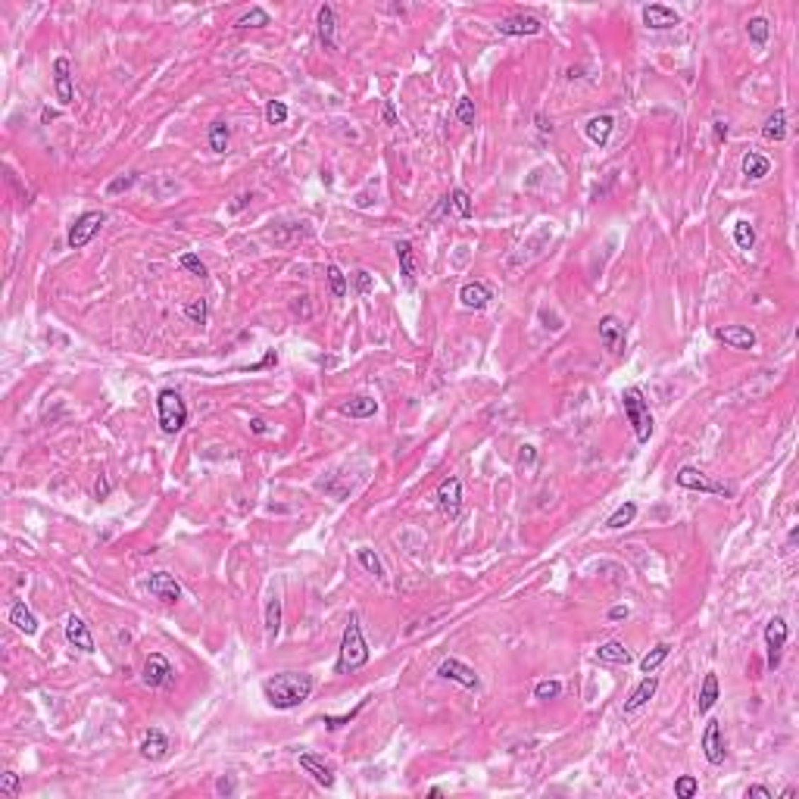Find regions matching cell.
Masks as SVG:
<instances>
[{"label":"cell","mask_w":799,"mask_h":799,"mask_svg":"<svg viewBox=\"0 0 799 799\" xmlns=\"http://www.w3.org/2000/svg\"><path fill=\"white\" fill-rule=\"evenodd\" d=\"M372 272H366V269H359L356 272V291L359 293H372Z\"/></svg>","instance_id":"11a10c76"},{"label":"cell","mask_w":799,"mask_h":799,"mask_svg":"<svg viewBox=\"0 0 799 799\" xmlns=\"http://www.w3.org/2000/svg\"><path fill=\"white\" fill-rule=\"evenodd\" d=\"M746 32H750V41L756 44V47H765L768 44V32H771V25H768L765 16H752L750 22H746Z\"/></svg>","instance_id":"d590c367"},{"label":"cell","mask_w":799,"mask_h":799,"mask_svg":"<svg viewBox=\"0 0 799 799\" xmlns=\"http://www.w3.org/2000/svg\"><path fill=\"white\" fill-rule=\"evenodd\" d=\"M206 138H209V150H213V153H225V150H228V141H231V128L225 122H213Z\"/></svg>","instance_id":"e575fe53"},{"label":"cell","mask_w":799,"mask_h":799,"mask_svg":"<svg viewBox=\"0 0 799 799\" xmlns=\"http://www.w3.org/2000/svg\"><path fill=\"white\" fill-rule=\"evenodd\" d=\"M363 706H366V699H363V703H359L356 708H353V712H346V715H325V718H322V725H325L328 730H337V728L350 725V721L359 715V708H363Z\"/></svg>","instance_id":"f6af8a7d"},{"label":"cell","mask_w":799,"mask_h":799,"mask_svg":"<svg viewBox=\"0 0 799 799\" xmlns=\"http://www.w3.org/2000/svg\"><path fill=\"white\" fill-rule=\"evenodd\" d=\"M622 406H624V416H628L631 428H634V437L640 443H646L653 437V412H650V403L643 400V390L628 387L622 394Z\"/></svg>","instance_id":"3957f363"},{"label":"cell","mask_w":799,"mask_h":799,"mask_svg":"<svg viewBox=\"0 0 799 799\" xmlns=\"http://www.w3.org/2000/svg\"><path fill=\"white\" fill-rule=\"evenodd\" d=\"M768 172H771V160H768V156H762V153H752V150L743 156V175H746V178L759 182V178H765Z\"/></svg>","instance_id":"4dcf8cb0"},{"label":"cell","mask_w":799,"mask_h":799,"mask_svg":"<svg viewBox=\"0 0 799 799\" xmlns=\"http://www.w3.org/2000/svg\"><path fill=\"white\" fill-rule=\"evenodd\" d=\"M278 634H281V600L269 597V602H266V637L275 640Z\"/></svg>","instance_id":"836d02e7"},{"label":"cell","mask_w":799,"mask_h":799,"mask_svg":"<svg viewBox=\"0 0 799 799\" xmlns=\"http://www.w3.org/2000/svg\"><path fill=\"white\" fill-rule=\"evenodd\" d=\"M634 518H637V503L628 500V503H622V506H618L612 515L606 518V527H609V531H618V527H628Z\"/></svg>","instance_id":"1f68e13d"},{"label":"cell","mask_w":799,"mask_h":799,"mask_svg":"<svg viewBox=\"0 0 799 799\" xmlns=\"http://www.w3.org/2000/svg\"><path fill=\"white\" fill-rule=\"evenodd\" d=\"M787 622H783L781 615H774L771 622L765 624V646H768V668H778L781 665V653L783 646H787Z\"/></svg>","instance_id":"ba28073f"},{"label":"cell","mask_w":799,"mask_h":799,"mask_svg":"<svg viewBox=\"0 0 799 799\" xmlns=\"http://www.w3.org/2000/svg\"><path fill=\"white\" fill-rule=\"evenodd\" d=\"M103 222H107V213H100V209L81 213L78 218H75V225L69 228V247H72V250H81V247L91 244L94 235L103 228Z\"/></svg>","instance_id":"5b68a950"},{"label":"cell","mask_w":799,"mask_h":799,"mask_svg":"<svg viewBox=\"0 0 799 799\" xmlns=\"http://www.w3.org/2000/svg\"><path fill=\"white\" fill-rule=\"evenodd\" d=\"M244 203H247V197H235V203L228 206V213H238V209H244Z\"/></svg>","instance_id":"e7e4bbea"},{"label":"cell","mask_w":799,"mask_h":799,"mask_svg":"<svg viewBox=\"0 0 799 799\" xmlns=\"http://www.w3.org/2000/svg\"><path fill=\"white\" fill-rule=\"evenodd\" d=\"M368 643L363 637V624H359V615H350V624L344 631V640H341V655L334 662V672L337 675H350L356 668H363L368 662Z\"/></svg>","instance_id":"7a4b0ae2"},{"label":"cell","mask_w":799,"mask_h":799,"mask_svg":"<svg viewBox=\"0 0 799 799\" xmlns=\"http://www.w3.org/2000/svg\"><path fill=\"white\" fill-rule=\"evenodd\" d=\"M250 431H253V434H266V431H269V425H266L262 419H253V421H250Z\"/></svg>","instance_id":"be15d7a7"},{"label":"cell","mask_w":799,"mask_h":799,"mask_svg":"<svg viewBox=\"0 0 799 799\" xmlns=\"http://www.w3.org/2000/svg\"><path fill=\"white\" fill-rule=\"evenodd\" d=\"M54 85H57V100L63 107H69L75 100V88H72V69L66 57H57V63H54Z\"/></svg>","instance_id":"ac0fdd59"},{"label":"cell","mask_w":799,"mask_h":799,"mask_svg":"<svg viewBox=\"0 0 799 799\" xmlns=\"http://www.w3.org/2000/svg\"><path fill=\"white\" fill-rule=\"evenodd\" d=\"M272 366H278V353L275 350H269L266 356L259 359V363H253V366H247V372H262V368H272Z\"/></svg>","instance_id":"f5cc1de1"},{"label":"cell","mask_w":799,"mask_h":799,"mask_svg":"<svg viewBox=\"0 0 799 799\" xmlns=\"http://www.w3.org/2000/svg\"><path fill=\"white\" fill-rule=\"evenodd\" d=\"M381 116H384V125H397V110H394V103H390V100H384Z\"/></svg>","instance_id":"680465c9"},{"label":"cell","mask_w":799,"mask_h":799,"mask_svg":"<svg viewBox=\"0 0 799 799\" xmlns=\"http://www.w3.org/2000/svg\"><path fill=\"white\" fill-rule=\"evenodd\" d=\"M178 262H182V269H187V272H194L197 278H206V275H209V272H206V266H203V259H200L197 253H191V250L182 253V259H178Z\"/></svg>","instance_id":"c3c4849f"},{"label":"cell","mask_w":799,"mask_h":799,"mask_svg":"<svg viewBox=\"0 0 799 799\" xmlns=\"http://www.w3.org/2000/svg\"><path fill=\"white\" fill-rule=\"evenodd\" d=\"M655 690H659V677H655V675H646L643 681H640L637 687L631 690V696L624 699V715H634L637 708H643V706L655 696Z\"/></svg>","instance_id":"ffe728a7"},{"label":"cell","mask_w":799,"mask_h":799,"mask_svg":"<svg viewBox=\"0 0 799 799\" xmlns=\"http://www.w3.org/2000/svg\"><path fill=\"white\" fill-rule=\"evenodd\" d=\"M715 703H718V675L708 672V675L703 677V687H699V699H696L699 715L712 712V706H715Z\"/></svg>","instance_id":"4316f807"},{"label":"cell","mask_w":799,"mask_h":799,"mask_svg":"<svg viewBox=\"0 0 799 799\" xmlns=\"http://www.w3.org/2000/svg\"><path fill=\"white\" fill-rule=\"evenodd\" d=\"M534 122H537V132H540V134H553V122H549L544 112H537V116H534Z\"/></svg>","instance_id":"91938a15"},{"label":"cell","mask_w":799,"mask_h":799,"mask_svg":"<svg viewBox=\"0 0 799 799\" xmlns=\"http://www.w3.org/2000/svg\"><path fill=\"white\" fill-rule=\"evenodd\" d=\"M703 752H706V759L712 765H721L725 762V756H728V750H725V734H721V721H708L706 725V730H703Z\"/></svg>","instance_id":"5bb4252c"},{"label":"cell","mask_w":799,"mask_h":799,"mask_svg":"<svg viewBox=\"0 0 799 799\" xmlns=\"http://www.w3.org/2000/svg\"><path fill=\"white\" fill-rule=\"evenodd\" d=\"M643 22L653 32H665V28L681 25V13L665 4H650V6H643Z\"/></svg>","instance_id":"4fadbf2b"},{"label":"cell","mask_w":799,"mask_h":799,"mask_svg":"<svg viewBox=\"0 0 799 799\" xmlns=\"http://www.w3.org/2000/svg\"><path fill=\"white\" fill-rule=\"evenodd\" d=\"M315 681L313 675L306 672H281L262 681V696L272 708H297L300 703H306L309 693H313Z\"/></svg>","instance_id":"6da1fadb"},{"label":"cell","mask_w":799,"mask_h":799,"mask_svg":"<svg viewBox=\"0 0 799 799\" xmlns=\"http://www.w3.org/2000/svg\"><path fill=\"white\" fill-rule=\"evenodd\" d=\"M110 494H112V484H110V478H107V474H100V478L94 481V496H97V500H107Z\"/></svg>","instance_id":"db71d44e"},{"label":"cell","mask_w":799,"mask_h":799,"mask_svg":"<svg viewBox=\"0 0 799 799\" xmlns=\"http://www.w3.org/2000/svg\"><path fill=\"white\" fill-rule=\"evenodd\" d=\"M138 750H141V756H144L147 762H163V759L169 756L172 743H169V737H165L160 728H150L147 734H144V740H141Z\"/></svg>","instance_id":"2e32d148"},{"label":"cell","mask_w":799,"mask_h":799,"mask_svg":"<svg viewBox=\"0 0 799 799\" xmlns=\"http://www.w3.org/2000/svg\"><path fill=\"white\" fill-rule=\"evenodd\" d=\"M437 506L447 518H456L462 509V481L459 478H443L437 487Z\"/></svg>","instance_id":"8fae6325"},{"label":"cell","mask_w":799,"mask_h":799,"mask_svg":"<svg viewBox=\"0 0 799 799\" xmlns=\"http://www.w3.org/2000/svg\"><path fill=\"white\" fill-rule=\"evenodd\" d=\"M734 240H737L740 250H752V247H756V228H752L746 218H740V222L734 225Z\"/></svg>","instance_id":"74e56055"},{"label":"cell","mask_w":799,"mask_h":799,"mask_svg":"<svg viewBox=\"0 0 799 799\" xmlns=\"http://www.w3.org/2000/svg\"><path fill=\"white\" fill-rule=\"evenodd\" d=\"M185 315L194 322V325H206V322H209L206 300H191V303H185Z\"/></svg>","instance_id":"ab89813d"},{"label":"cell","mask_w":799,"mask_h":799,"mask_svg":"<svg viewBox=\"0 0 799 799\" xmlns=\"http://www.w3.org/2000/svg\"><path fill=\"white\" fill-rule=\"evenodd\" d=\"M450 203H453L456 213L462 216V218H472V197H469V191H462V187L450 191Z\"/></svg>","instance_id":"ee69618b"},{"label":"cell","mask_w":799,"mask_h":799,"mask_svg":"<svg viewBox=\"0 0 799 799\" xmlns=\"http://www.w3.org/2000/svg\"><path fill=\"white\" fill-rule=\"evenodd\" d=\"M235 790H238L235 774H222V778L216 781V793H218V796H235Z\"/></svg>","instance_id":"816d5d0a"},{"label":"cell","mask_w":799,"mask_h":799,"mask_svg":"<svg viewBox=\"0 0 799 799\" xmlns=\"http://www.w3.org/2000/svg\"><path fill=\"white\" fill-rule=\"evenodd\" d=\"M612 128H615V119L609 116V112H602V116L587 119L584 134H587V138H590L597 147H606V144H609V134H612Z\"/></svg>","instance_id":"cb8c5ba5"},{"label":"cell","mask_w":799,"mask_h":799,"mask_svg":"<svg viewBox=\"0 0 799 799\" xmlns=\"http://www.w3.org/2000/svg\"><path fill=\"white\" fill-rule=\"evenodd\" d=\"M668 653H672V643H655L653 650L646 653L643 659H640V672H643V675H653L655 668H659L662 662L668 659Z\"/></svg>","instance_id":"d6a6232c"},{"label":"cell","mask_w":799,"mask_h":799,"mask_svg":"<svg viewBox=\"0 0 799 799\" xmlns=\"http://www.w3.org/2000/svg\"><path fill=\"white\" fill-rule=\"evenodd\" d=\"M269 22H272V16H269L262 6H253V10H247L244 16L235 22V28H262V25H269Z\"/></svg>","instance_id":"8d00e7d4"},{"label":"cell","mask_w":799,"mask_h":799,"mask_svg":"<svg viewBox=\"0 0 799 799\" xmlns=\"http://www.w3.org/2000/svg\"><path fill=\"white\" fill-rule=\"evenodd\" d=\"M715 337H718L721 344H728L730 350H752V346H756V331L746 328V325L715 328Z\"/></svg>","instance_id":"9a60e30c"},{"label":"cell","mask_w":799,"mask_h":799,"mask_svg":"<svg viewBox=\"0 0 799 799\" xmlns=\"http://www.w3.org/2000/svg\"><path fill=\"white\" fill-rule=\"evenodd\" d=\"M300 768H303V771L315 783H319V787H325V790L334 787V771H331V768L322 762L319 756H313V752H300Z\"/></svg>","instance_id":"44dd1931"},{"label":"cell","mask_w":799,"mask_h":799,"mask_svg":"<svg viewBox=\"0 0 799 799\" xmlns=\"http://www.w3.org/2000/svg\"><path fill=\"white\" fill-rule=\"evenodd\" d=\"M562 693L559 681H537L534 684V699H556Z\"/></svg>","instance_id":"7dc6e473"},{"label":"cell","mask_w":799,"mask_h":799,"mask_svg":"<svg viewBox=\"0 0 799 799\" xmlns=\"http://www.w3.org/2000/svg\"><path fill=\"white\" fill-rule=\"evenodd\" d=\"M356 559H359V565H363V568L368 571V575H375V578H384V565H381V559H378V556H375V549H368V547L356 549Z\"/></svg>","instance_id":"f35d334b"},{"label":"cell","mask_w":799,"mask_h":799,"mask_svg":"<svg viewBox=\"0 0 799 799\" xmlns=\"http://www.w3.org/2000/svg\"><path fill=\"white\" fill-rule=\"evenodd\" d=\"M147 590L160 602H165V606H175V602L182 600V584H178L175 575H169V571H153V575L147 578Z\"/></svg>","instance_id":"9c48e42d"},{"label":"cell","mask_w":799,"mask_h":799,"mask_svg":"<svg viewBox=\"0 0 799 799\" xmlns=\"http://www.w3.org/2000/svg\"><path fill=\"white\" fill-rule=\"evenodd\" d=\"M437 675H441L443 681H456L459 687H465V690L481 687V677L474 675V668L465 665V662H459V659H443L441 668H437Z\"/></svg>","instance_id":"30bf717a"},{"label":"cell","mask_w":799,"mask_h":799,"mask_svg":"<svg viewBox=\"0 0 799 799\" xmlns=\"http://www.w3.org/2000/svg\"><path fill=\"white\" fill-rule=\"evenodd\" d=\"M518 462H522V465H534V462H537V450L527 447V443H525L522 453H518Z\"/></svg>","instance_id":"6f0895ef"},{"label":"cell","mask_w":799,"mask_h":799,"mask_svg":"<svg viewBox=\"0 0 799 799\" xmlns=\"http://www.w3.org/2000/svg\"><path fill=\"white\" fill-rule=\"evenodd\" d=\"M10 624L16 631H22L25 637L37 634V618H35V612L25 606V602H13V606H10Z\"/></svg>","instance_id":"484cf974"},{"label":"cell","mask_w":799,"mask_h":799,"mask_svg":"<svg viewBox=\"0 0 799 799\" xmlns=\"http://www.w3.org/2000/svg\"><path fill=\"white\" fill-rule=\"evenodd\" d=\"M628 615H631L628 606H612V609H609V622H624Z\"/></svg>","instance_id":"6125c7cd"},{"label":"cell","mask_w":799,"mask_h":799,"mask_svg":"<svg viewBox=\"0 0 799 799\" xmlns=\"http://www.w3.org/2000/svg\"><path fill=\"white\" fill-rule=\"evenodd\" d=\"M266 122L269 125H284V122H288V103H284V100H269L266 103Z\"/></svg>","instance_id":"7bdbcfd3"},{"label":"cell","mask_w":799,"mask_h":799,"mask_svg":"<svg viewBox=\"0 0 799 799\" xmlns=\"http://www.w3.org/2000/svg\"><path fill=\"white\" fill-rule=\"evenodd\" d=\"M315 25H319V41L325 50H337V22H334V6L322 4L319 13H315Z\"/></svg>","instance_id":"d6986e66"},{"label":"cell","mask_w":799,"mask_h":799,"mask_svg":"<svg viewBox=\"0 0 799 799\" xmlns=\"http://www.w3.org/2000/svg\"><path fill=\"white\" fill-rule=\"evenodd\" d=\"M746 799H774V793L762 783H752V787H746Z\"/></svg>","instance_id":"9f6ffc18"},{"label":"cell","mask_w":799,"mask_h":799,"mask_svg":"<svg viewBox=\"0 0 799 799\" xmlns=\"http://www.w3.org/2000/svg\"><path fill=\"white\" fill-rule=\"evenodd\" d=\"M141 681H144L147 687H172L175 668H172V662L165 659L163 653H150L147 662H144V672H141Z\"/></svg>","instance_id":"52a82bcc"},{"label":"cell","mask_w":799,"mask_h":799,"mask_svg":"<svg viewBox=\"0 0 799 799\" xmlns=\"http://www.w3.org/2000/svg\"><path fill=\"white\" fill-rule=\"evenodd\" d=\"M156 416H160L163 434H178L187 425V403L182 400L178 390L163 387L160 394H156Z\"/></svg>","instance_id":"277c9868"},{"label":"cell","mask_w":799,"mask_h":799,"mask_svg":"<svg viewBox=\"0 0 799 799\" xmlns=\"http://www.w3.org/2000/svg\"><path fill=\"white\" fill-rule=\"evenodd\" d=\"M600 344L606 346L609 353L624 350V325H622L618 315H602L600 319Z\"/></svg>","instance_id":"e0dca14e"},{"label":"cell","mask_w":799,"mask_h":799,"mask_svg":"<svg viewBox=\"0 0 799 799\" xmlns=\"http://www.w3.org/2000/svg\"><path fill=\"white\" fill-rule=\"evenodd\" d=\"M19 790H22V781H19L16 771H4V774H0V793H4V796H19Z\"/></svg>","instance_id":"681fc988"},{"label":"cell","mask_w":799,"mask_h":799,"mask_svg":"<svg viewBox=\"0 0 799 799\" xmlns=\"http://www.w3.org/2000/svg\"><path fill=\"white\" fill-rule=\"evenodd\" d=\"M712 132H715V144H721V141L728 138V122H721V119L712 122Z\"/></svg>","instance_id":"94428289"},{"label":"cell","mask_w":799,"mask_h":799,"mask_svg":"<svg viewBox=\"0 0 799 799\" xmlns=\"http://www.w3.org/2000/svg\"><path fill=\"white\" fill-rule=\"evenodd\" d=\"M677 484L684 487V491H699V494H718V496H730V487L718 484V481H712L708 474H703L699 469H693V465H684V469H677Z\"/></svg>","instance_id":"8992f818"},{"label":"cell","mask_w":799,"mask_h":799,"mask_svg":"<svg viewBox=\"0 0 799 799\" xmlns=\"http://www.w3.org/2000/svg\"><path fill=\"white\" fill-rule=\"evenodd\" d=\"M699 793V781L693 778V774H681V778L675 781V796L677 799H693Z\"/></svg>","instance_id":"60d3db41"},{"label":"cell","mask_w":799,"mask_h":799,"mask_svg":"<svg viewBox=\"0 0 799 799\" xmlns=\"http://www.w3.org/2000/svg\"><path fill=\"white\" fill-rule=\"evenodd\" d=\"M328 288H331V293H334L337 300L346 297V291H350V284H346V275H344L337 266H328Z\"/></svg>","instance_id":"b9f144b4"},{"label":"cell","mask_w":799,"mask_h":799,"mask_svg":"<svg viewBox=\"0 0 799 799\" xmlns=\"http://www.w3.org/2000/svg\"><path fill=\"white\" fill-rule=\"evenodd\" d=\"M397 259H400V275H403L406 288H416V250L409 240H397Z\"/></svg>","instance_id":"d4e9b609"},{"label":"cell","mask_w":799,"mask_h":799,"mask_svg":"<svg viewBox=\"0 0 799 799\" xmlns=\"http://www.w3.org/2000/svg\"><path fill=\"white\" fill-rule=\"evenodd\" d=\"M597 659L609 662V665H628V662H631V650L624 643H618V640H609V643H602L597 650Z\"/></svg>","instance_id":"f1b7e54d"},{"label":"cell","mask_w":799,"mask_h":799,"mask_svg":"<svg viewBox=\"0 0 799 799\" xmlns=\"http://www.w3.org/2000/svg\"><path fill=\"white\" fill-rule=\"evenodd\" d=\"M134 182H138V175H119V178H112V182L107 185V194L110 197H119V194H125V191H132L134 187Z\"/></svg>","instance_id":"bcb514c9"},{"label":"cell","mask_w":799,"mask_h":799,"mask_svg":"<svg viewBox=\"0 0 799 799\" xmlns=\"http://www.w3.org/2000/svg\"><path fill=\"white\" fill-rule=\"evenodd\" d=\"M456 119L462 125H474V100H469V97H459L456 103Z\"/></svg>","instance_id":"f907efd6"},{"label":"cell","mask_w":799,"mask_h":799,"mask_svg":"<svg viewBox=\"0 0 799 799\" xmlns=\"http://www.w3.org/2000/svg\"><path fill=\"white\" fill-rule=\"evenodd\" d=\"M341 412L350 419H372L375 412H378V403H375L372 397H353L350 403L341 406Z\"/></svg>","instance_id":"f546056e"},{"label":"cell","mask_w":799,"mask_h":799,"mask_svg":"<svg viewBox=\"0 0 799 799\" xmlns=\"http://www.w3.org/2000/svg\"><path fill=\"white\" fill-rule=\"evenodd\" d=\"M66 640H69L75 650L94 653V637H91V631H88L85 618H78V615H69V618H66Z\"/></svg>","instance_id":"7402d4cb"},{"label":"cell","mask_w":799,"mask_h":799,"mask_svg":"<svg viewBox=\"0 0 799 799\" xmlns=\"http://www.w3.org/2000/svg\"><path fill=\"white\" fill-rule=\"evenodd\" d=\"M491 300H494V291L487 288L484 281H469V284H462V291H459V303H462L465 309H484Z\"/></svg>","instance_id":"603a6c76"},{"label":"cell","mask_w":799,"mask_h":799,"mask_svg":"<svg viewBox=\"0 0 799 799\" xmlns=\"http://www.w3.org/2000/svg\"><path fill=\"white\" fill-rule=\"evenodd\" d=\"M496 32H500V35H506V37L540 35V32H544V22H540L537 16H531V13H515V16L503 19L500 25H496Z\"/></svg>","instance_id":"7c38bea8"},{"label":"cell","mask_w":799,"mask_h":799,"mask_svg":"<svg viewBox=\"0 0 799 799\" xmlns=\"http://www.w3.org/2000/svg\"><path fill=\"white\" fill-rule=\"evenodd\" d=\"M762 138H765V141H774V144H781V141L787 138V112H783L781 107L765 119V125H762Z\"/></svg>","instance_id":"83f0119b"}]
</instances>
